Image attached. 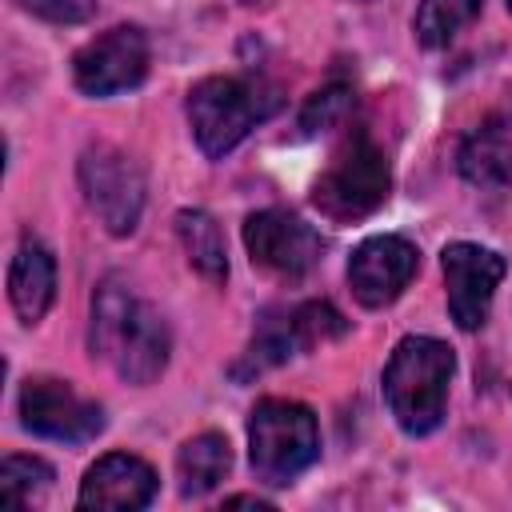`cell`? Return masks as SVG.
<instances>
[{
    "instance_id": "1",
    "label": "cell",
    "mask_w": 512,
    "mask_h": 512,
    "mask_svg": "<svg viewBox=\"0 0 512 512\" xmlns=\"http://www.w3.org/2000/svg\"><path fill=\"white\" fill-rule=\"evenodd\" d=\"M168 324L128 284L108 276L92 296V356L116 368L128 384H152L168 364Z\"/></svg>"
},
{
    "instance_id": "2",
    "label": "cell",
    "mask_w": 512,
    "mask_h": 512,
    "mask_svg": "<svg viewBox=\"0 0 512 512\" xmlns=\"http://www.w3.org/2000/svg\"><path fill=\"white\" fill-rule=\"evenodd\" d=\"M456 356L436 336H404L384 364V400L408 436H428L444 420Z\"/></svg>"
},
{
    "instance_id": "3",
    "label": "cell",
    "mask_w": 512,
    "mask_h": 512,
    "mask_svg": "<svg viewBox=\"0 0 512 512\" xmlns=\"http://www.w3.org/2000/svg\"><path fill=\"white\" fill-rule=\"evenodd\" d=\"M276 108L280 92L264 80L208 76L188 92V124L204 156H228Z\"/></svg>"
},
{
    "instance_id": "4",
    "label": "cell",
    "mask_w": 512,
    "mask_h": 512,
    "mask_svg": "<svg viewBox=\"0 0 512 512\" xmlns=\"http://www.w3.org/2000/svg\"><path fill=\"white\" fill-rule=\"evenodd\" d=\"M388 188H392L388 156L364 128H352L344 144L332 152L328 168L316 176L312 204L332 224H356L388 200Z\"/></svg>"
},
{
    "instance_id": "5",
    "label": "cell",
    "mask_w": 512,
    "mask_h": 512,
    "mask_svg": "<svg viewBox=\"0 0 512 512\" xmlns=\"http://www.w3.org/2000/svg\"><path fill=\"white\" fill-rule=\"evenodd\" d=\"M320 456L312 408L296 400H260L248 416V460L264 484H292Z\"/></svg>"
},
{
    "instance_id": "6",
    "label": "cell",
    "mask_w": 512,
    "mask_h": 512,
    "mask_svg": "<svg viewBox=\"0 0 512 512\" xmlns=\"http://www.w3.org/2000/svg\"><path fill=\"white\" fill-rule=\"evenodd\" d=\"M80 192L112 236H128L144 212V176L112 144H92L80 156Z\"/></svg>"
},
{
    "instance_id": "7",
    "label": "cell",
    "mask_w": 512,
    "mask_h": 512,
    "mask_svg": "<svg viewBox=\"0 0 512 512\" xmlns=\"http://www.w3.org/2000/svg\"><path fill=\"white\" fill-rule=\"evenodd\" d=\"M244 248L252 264L276 280H304L320 264V236L284 208H264L244 220Z\"/></svg>"
},
{
    "instance_id": "8",
    "label": "cell",
    "mask_w": 512,
    "mask_h": 512,
    "mask_svg": "<svg viewBox=\"0 0 512 512\" xmlns=\"http://www.w3.org/2000/svg\"><path fill=\"white\" fill-rule=\"evenodd\" d=\"M20 424L44 440L84 444L104 428V412L96 400L80 396L68 380L32 376L20 388Z\"/></svg>"
},
{
    "instance_id": "9",
    "label": "cell",
    "mask_w": 512,
    "mask_h": 512,
    "mask_svg": "<svg viewBox=\"0 0 512 512\" xmlns=\"http://www.w3.org/2000/svg\"><path fill=\"white\" fill-rule=\"evenodd\" d=\"M148 76V36L132 24L108 28L88 40L72 60V80L84 96H116Z\"/></svg>"
},
{
    "instance_id": "10",
    "label": "cell",
    "mask_w": 512,
    "mask_h": 512,
    "mask_svg": "<svg viewBox=\"0 0 512 512\" xmlns=\"http://www.w3.org/2000/svg\"><path fill=\"white\" fill-rule=\"evenodd\" d=\"M440 268L448 280V312L464 332H476L488 320V304L504 280V256L468 240H456L440 252Z\"/></svg>"
},
{
    "instance_id": "11",
    "label": "cell",
    "mask_w": 512,
    "mask_h": 512,
    "mask_svg": "<svg viewBox=\"0 0 512 512\" xmlns=\"http://www.w3.org/2000/svg\"><path fill=\"white\" fill-rule=\"evenodd\" d=\"M420 252L404 236H368L348 260V288L364 308L392 304L416 276Z\"/></svg>"
},
{
    "instance_id": "12",
    "label": "cell",
    "mask_w": 512,
    "mask_h": 512,
    "mask_svg": "<svg viewBox=\"0 0 512 512\" xmlns=\"http://www.w3.org/2000/svg\"><path fill=\"white\" fill-rule=\"evenodd\" d=\"M156 496V472L148 460L132 456V452H108L100 456L84 480H80V508H96V512H136L148 508Z\"/></svg>"
},
{
    "instance_id": "13",
    "label": "cell",
    "mask_w": 512,
    "mask_h": 512,
    "mask_svg": "<svg viewBox=\"0 0 512 512\" xmlns=\"http://www.w3.org/2000/svg\"><path fill=\"white\" fill-rule=\"evenodd\" d=\"M456 168L476 188H512V112L480 120L460 140Z\"/></svg>"
},
{
    "instance_id": "14",
    "label": "cell",
    "mask_w": 512,
    "mask_h": 512,
    "mask_svg": "<svg viewBox=\"0 0 512 512\" xmlns=\"http://www.w3.org/2000/svg\"><path fill=\"white\" fill-rule=\"evenodd\" d=\"M8 296H12V308L24 324H36L48 308H52V296H56V264L48 256L44 244L36 240H24L12 256V268H8Z\"/></svg>"
},
{
    "instance_id": "15",
    "label": "cell",
    "mask_w": 512,
    "mask_h": 512,
    "mask_svg": "<svg viewBox=\"0 0 512 512\" xmlns=\"http://www.w3.org/2000/svg\"><path fill=\"white\" fill-rule=\"evenodd\" d=\"M296 352H300V336H296V324H292V308H280V312L272 308V312H264V316L256 320L252 344H248L244 360L232 368V376H236V380L260 376V372L284 364V360L296 356Z\"/></svg>"
},
{
    "instance_id": "16",
    "label": "cell",
    "mask_w": 512,
    "mask_h": 512,
    "mask_svg": "<svg viewBox=\"0 0 512 512\" xmlns=\"http://www.w3.org/2000/svg\"><path fill=\"white\" fill-rule=\"evenodd\" d=\"M232 468V448L220 432H200L192 436L180 456H176V472H180V492L184 496H204L212 492Z\"/></svg>"
},
{
    "instance_id": "17",
    "label": "cell",
    "mask_w": 512,
    "mask_h": 512,
    "mask_svg": "<svg viewBox=\"0 0 512 512\" xmlns=\"http://www.w3.org/2000/svg\"><path fill=\"white\" fill-rule=\"evenodd\" d=\"M176 232L184 240V252H188V264L212 280V284H224L228 280V252H224V236H220V224L200 212V208H184L176 216Z\"/></svg>"
},
{
    "instance_id": "18",
    "label": "cell",
    "mask_w": 512,
    "mask_h": 512,
    "mask_svg": "<svg viewBox=\"0 0 512 512\" xmlns=\"http://www.w3.org/2000/svg\"><path fill=\"white\" fill-rule=\"evenodd\" d=\"M480 16V0H424L416 8V40L424 48H444L452 44L472 20Z\"/></svg>"
},
{
    "instance_id": "19",
    "label": "cell",
    "mask_w": 512,
    "mask_h": 512,
    "mask_svg": "<svg viewBox=\"0 0 512 512\" xmlns=\"http://www.w3.org/2000/svg\"><path fill=\"white\" fill-rule=\"evenodd\" d=\"M48 480H52V468L44 460H36V456H4V464H0V500L8 508H20L40 488H48Z\"/></svg>"
},
{
    "instance_id": "20",
    "label": "cell",
    "mask_w": 512,
    "mask_h": 512,
    "mask_svg": "<svg viewBox=\"0 0 512 512\" xmlns=\"http://www.w3.org/2000/svg\"><path fill=\"white\" fill-rule=\"evenodd\" d=\"M292 324H296V336H300V352H312L316 344L336 340V336L348 332V320H344L328 300L296 304V308H292Z\"/></svg>"
},
{
    "instance_id": "21",
    "label": "cell",
    "mask_w": 512,
    "mask_h": 512,
    "mask_svg": "<svg viewBox=\"0 0 512 512\" xmlns=\"http://www.w3.org/2000/svg\"><path fill=\"white\" fill-rule=\"evenodd\" d=\"M352 104H356V96H352V88L348 84H328V88H320L316 96H308V104H304V112H300V132H320V128H332V124H340L348 112H352Z\"/></svg>"
},
{
    "instance_id": "22",
    "label": "cell",
    "mask_w": 512,
    "mask_h": 512,
    "mask_svg": "<svg viewBox=\"0 0 512 512\" xmlns=\"http://www.w3.org/2000/svg\"><path fill=\"white\" fill-rule=\"evenodd\" d=\"M16 4L28 8V12H36V16H44V20H52V24H76V20H84L80 0H16Z\"/></svg>"
},
{
    "instance_id": "23",
    "label": "cell",
    "mask_w": 512,
    "mask_h": 512,
    "mask_svg": "<svg viewBox=\"0 0 512 512\" xmlns=\"http://www.w3.org/2000/svg\"><path fill=\"white\" fill-rule=\"evenodd\" d=\"M224 504H228V508H244V504H248V508H268V504H264V500H256V496H228Z\"/></svg>"
},
{
    "instance_id": "24",
    "label": "cell",
    "mask_w": 512,
    "mask_h": 512,
    "mask_svg": "<svg viewBox=\"0 0 512 512\" xmlns=\"http://www.w3.org/2000/svg\"><path fill=\"white\" fill-rule=\"evenodd\" d=\"M244 4H268V0H244Z\"/></svg>"
},
{
    "instance_id": "25",
    "label": "cell",
    "mask_w": 512,
    "mask_h": 512,
    "mask_svg": "<svg viewBox=\"0 0 512 512\" xmlns=\"http://www.w3.org/2000/svg\"><path fill=\"white\" fill-rule=\"evenodd\" d=\"M504 4H508V8H512V0H504Z\"/></svg>"
},
{
    "instance_id": "26",
    "label": "cell",
    "mask_w": 512,
    "mask_h": 512,
    "mask_svg": "<svg viewBox=\"0 0 512 512\" xmlns=\"http://www.w3.org/2000/svg\"><path fill=\"white\" fill-rule=\"evenodd\" d=\"M360 4H364V0H360Z\"/></svg>"
}]
</instances>
